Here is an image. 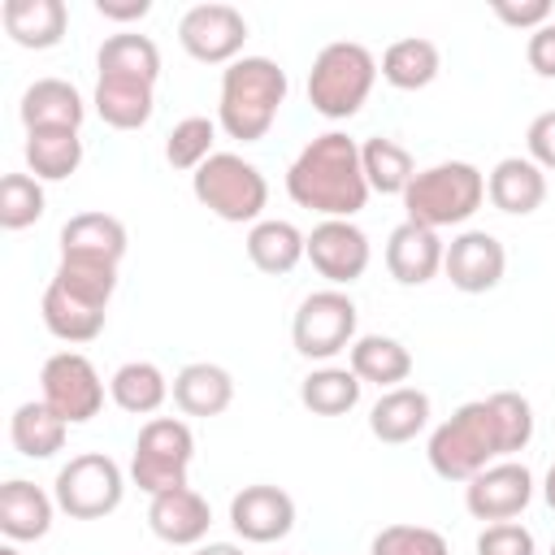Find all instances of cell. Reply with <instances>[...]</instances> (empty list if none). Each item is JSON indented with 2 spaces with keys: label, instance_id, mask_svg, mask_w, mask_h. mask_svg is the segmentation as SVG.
Masks as SVG:
<instances>
[{
  "label": "cell",
  "instance_id": "6da1fadb",
  "mask_svg": "<svg viewBox=\"0 0 555 555\" xmlns=\"http://www.w3.org/2000/svg\"><path fill=\"white\" fill-rule=\"evenodd\" d=\"M533 442V408L516 390H494L486 399L460 403L429 434V468L442 481H468L503 455H516Z\"/></svg>",
  "mask_w": 555,
  "mask_h": 555
},
{
  "label": "cell",
  "instance_id": "7a4b0ae2",
  "mask_svg": "<svg viewBox=\"0 0 555 555\" xmlns=\"http://www.w3.org/2000/svg\"><path fill=\"white\" fill-rule=\"evenodd\" d=\"M286 195L321 212V221H351L369 204V178L360 165V143L343 130H325L286 169Z\"/></svg>",
  "mask_w": 555,
  "mask_h": 555
},
{
  "label": "cell",
  "instance_id": "3957f363",
  "mask_svg": "<svg viewBox=\"0 0 555 555\" xmlns=\"http://www.w3.org/2000/svg\"><path fill=\"white\" fill-rule=\"evenodd\" d=\"M286 69L269 56H238L221 69V95H217V126L238 143H260L269 126L278 121V108L286 104Z\"/></svg>",
  "mask_w": 555,
  "mask_h": 555
},
{
  "label": "cell",
  "instance_id": "277c9868",
  "mask_svg": "<svg viewBox=\"0 0 555 555\" xmlns=\"http://www.w3.org/2000/svg\"><path fill=\"white\" fill-rule=\"evenodd\" d=\"M481 199H486V173L468 160H438L429 169H416V178L403 191L408 221L429 230L464 225L481 208Z\"/></svg>",
  "mask_w": 555,
  "mask_h": 555
},
{
  "label": "cell",
  "instance_id": "5b68a950",
  "mask_svg": "<svg viewBox=\"0 0 555 555\" xmlns=\"http://www.w3.org/2000/svg\"><path fill=\"white\" fill-rule=\"evenodd\" d=\"M373 82H377V56L356 39H334L317 52L308 69V104L330 121H347L364 108Z\"/></svg>",
  "mask_w": 555,
  "mask_h": 555
},
{
  "label": "cell",
  "instance_id": "8992f818",
  "mask_svg": "<svg viewBox=\"0 0 555 555\" xmlns=\"http://www.w3.org/2000/svg\"><path fill=\"white\" fill-rule=\"evenodd\" d=\"M191 191H195V199L212 212V217H221V221H230V225H256L260 221V212H264V204H269V182H264V173L251 165V160H243L238 152H212L195 173H191Z\"/></svg>",
  "mask_w": 555,
  "mask_h": 555
},
{
  "label": "cell",
  "instance_id": "52a82bcc",
  "mask_svg": "<svg viewBox=\"0 0 555 555\" xmlns=\"http://www.w3.org/2000/svg\"><path fill=\"white\" fill-rule=\"evenodd\" d=\"M191 460H195V434H191V425L178 421V416H152L139 429V438H134L130 481L147 499L152 494H165V490H178V486H186Z\"/></svg>",
  "mask_w": 555,
  "mask_h": 555
},
{
  "label": "cell",
  "instance_id": "ba28073f",
  "mask_svg": "<svg viewBox=\"0 0 555 555\" xmlns=\"http://www.w3.org/2000/svg\"><path fill=\"white\" fill-rule=\"evenodd\" d=\"M356 325H360V308L347 291L325 286L299 299L295 321H291V343L304 360H334L338 351H351L356 343Z\"/></svg>",
  "mask_w": 555,
  "mask_h": 555
},
{
  "label": "cell",
  "instance_id": "9c48e42d",
  "mask_svg": "<svg viewBox=\"0 0 555 555\" xmlns=\"http://www.w3.org/2000/svg\"><path fill=\"white\" fill-rule=\"evenodd\" d=\"M52 499L74 520H100V516H108V512L121 507V499H126V473H121V464L113 455L82 451L69 464H61V473L52 481Z\"/></svg>",
  "mask_w": 555,
  "mask_h": 555
},
{
  "label": "cell",
  "instance_id": "30bf717a",
  "mask_svg": "<svg viewBox=\"0 0 555 555\" xmlns=\"http://www.w3.org/2000/svg\"><path fill=\"white\" fill-rule=\"evenodd\" d=\"M39 399L65 421L82 425L104 408V382L82 351H56L39 369Z\"/></svg>",
  "mask_w": 555,
  "mask_h": 555
},
{
  "label": "cell",
  "instance_id": "8fae6325",
  "mask_svg": "<svg viewBox=\"0 0 555 555\" xmlns=\"http://www.w3.org/2000/svg\"><path fill=\"white\" fill-rule=\"evenodd\" d=\"M178 43L186 56H195L204 65H234L247 43V17L221 0L191 4L178 17Z\"/></svg>",
  "mask_w": 555,
  "mask_h": 555
},
{
  "label": "cell",
  "instance_id": "7c38bea8",
  "mask_svg": "<svg viewBox=\"0 0 555 555\" xmlns=\"http://www.w3.org/2000/svg\"><path fill=\"white\" fill-rule=\"evenodd\" d=\"M529 499H533V473L520 460H494L490 468H481L477 477L464 481V507H468V516L490 520V525L520 516L529 507Z\"/></svg>",
  "mask_w": 555,
  "mask_h": 555
},
{
  "label": "cell",
  "instance_id": "4fadbf2b",
  "mask_svg": "<svg viewBox=\"0 0 555 555\" xmlns=\"http://www.w3.org/2000/svg\"><path fill=\"white\" fill-rule=\"evenodd\" d=\"M330 286H351L364 278L369 260H373V247H369V234L356 225V221H317L312 234H308V256H304Z\"/></svg>",
  "mask_w": 555,
  "mask_h": 555
},
{
  "label": "cell",
  "instance_id": "5bb4252c",
  "mask_svg": "<svg viewBox=\"0 0 555 555\" xmlns=\"http://www.w3.org/2000/svg\"><path fill=\"white\" fill-rule=\"evenodd\" d=\"M442 273L455 291L464 295H486L503 282L507 273V251L503 243L490 234V230H460L451 243H447V256H442Z\"/></svg>",
  "mask_w": 555,
  "mask_h": 555
},
{
  "label": "cell",
  "instance_id": "9a60e30c",
  "mask_svg": "<svg viewBox=\"0 0 555 555\" xmlns=\"http://www.w3.org/2000/svg\"><path fill=\"white\" fill-rule=\"evenodd\" d=\"M230 525L243 542H256V546L282 542L295 529V499L282 486H269V481L243 486L230 499Z\"/></svg>",
  "mask_w": 555,
  "mask_h": 555
},
{
  "label": "cell",
  "instance_id": "2e32d148",
  "mask_svg": "<svg viewBox=\"0 0 555 555\" xmlns=\"http://www.w3.org/2000/svg\"><path fill=\"white\" fill-rule=\"evenodd\" d=\"M447 256V243L438 238V230L416 225V221H399L386 238V269L399 286H425L438 278Z\"/></svg>",
  "mask_w": 555,
  "mask_h": 555
},
{
  "label": "cell",
  "instance_id": "e0dca14e",
  "mask_svg": "<svg viewBox=\"0 0 555 555\" xmlns=\"http://www.w3.org/2000/svg\"><path fill=\"white\" fill-rule=\"evenodd\" d=\"M147 525L160 542L169 546H199L208 538V525H212V507L199 490L191 486H178V490H165V494H152L147 503Z\"/></svg>",
  "mask_w": 555,
  "mask_h": 555
},
{
  "label": "cell",
  "instance_id": "ac0fdd59",
  "mask_svg": "<svg viewBox=\"0 0 555 555\" xmlns=\"http://www.w3.org/2000/svg\"><path fill=\"white\" fill-rule=\"evenodd\" d=\"M91 104H95L104 126H113V130H143L152 121V113H156V82L121 78V74H100Z\"/></svg>",
  "mask_w": 555,
  "mask_h": 555
},
{
  "label": "cell",
  "instance_id": "d6986e66",
  "mask_svg": "<svg viewBox=\"0 0 555 555\" xmlns=\"http://www.w3.org/2000/svg\"><path fill=\"white\" fill-rule=\"evenodd\" d=\"M486 199L507 217H529L546 199V173L529 156H503L486 173Z\"/></svg>",
  "mask_w": 555,
  "mask_h": 555
},
{
  "label": "cell",
  "instance_id": "ffe728a7",
  "mask_svg": "<svg viewBox=\"0 0 555 555\" xmlns=\"http://www.w3.org/2000/svg\"><path fill=\"white\" fill-rule=\"evenodd\" d=\"M52 512H56V499L35 481L9 477L0 486V533L9 542H39L52 529Z\"/></svg>",
  "mask_w": 555,
  "mask_h": 555
},
{
  "label": "cell",
  "instance_id": "44dd1931",
  "mask_svg": "<svg viewBox=\"0 0 555 555\" xmlns=\"http://www.w3.org/2000/svg\"><path fill=\"white\" fill-rule=\"evenodd\" d=\"M173 403L186 416H221L234 403V377L230 369L212 364V360H191L173 373Z\"/></svg>",
  "mask_w": 555,
  "mask_h": 555
},
{
  "label": "cell",
  "instance_id": "7402d4cb",
  "mask_svg": "<svg viewBox=\"0 0 555 555\" xmlns=\"http://www.w3.org/2000/svg\"><path fill=\"white\" fill-rule=\"evenodd\" d=\"M429 425V395L421 386H395L382 390L377 403L369 408V434L386 447L412 442L421 429Z\"/></svg>",
  "mask_w": 555,
  "mask_h": 555
},
{
  "label": "cell",
  "instance_id": "603a6c76",
  "mask_svg": "<svg viewBox=\"0 0 555 555\" xmlns=\"http://www.w3.org/2000/svg\"><path fill=\"white\" fill-rule=\"evenodd\" d=\"M0 22H4L13 43L43 52V48H56L65 39L69 9H65V0H4Z\"/></svg>",
  "mask_w": 555,
  "mask_h": 555
},
{
  "label": "cell",
  "instance_id": "cb8c5ba5",
  "mask_svg": "<svg viewBox=\"0 0 555 555\" xmlns=\"http://www.w3.org/2000/svg\"><path fill=\"white\" fill-rule=\"evenodd\" d=\"M22 126L26 130H39V126H65V130H78L82 117H87V100L74 82L65 78H35L26 91H22Z\"/></svg>",
  "mask_w": 555,
  "mask_h": 555
},
{
  "label": "cell",
  "instance_id": "d4e9b609",
  "mask_svg": "<svg viewBox=\"0 0 555 555\" xmlns=\"http://www.w3.org/2000/svg\"><path fill=\"white\" fill-rule=\"evenodd\" d=\"M61 256H82V260H104L121 264L126 256V225L113 212H78L61 225Z\"/></svg>",
  "mask_w": 555,
  "mask_h": 555
},
{
  "label": "cell",
  "instance_id": "484cf974",
  "mask_svg": "<svg viewBox=\"0 0 555 555\" xmlns=\"http://www.w3.org/2000/svg\"><path fill=\"white\" fill-rule=\"evenodd\" d=\"M247 260L269 273V278H282L291 273L304 256H308V234L295 225V221H282V217H260L251 230H247Z\"/></svg>",
  "mask_w": 555,
  "mask_h": 555
},
{
  "label": "cell",
  "instance_id": "4316f807",
  "mask_svg": "<svg viewBox=\"0 0 555 555\" xmlns=\"http://www.w3.org/2000/svg\"><path fill=\"white\" fill-rule=\"evenodd\" d=\"M347 369L360 377V382H373L382 390H395L399 382L412 377V351L390 338V334H360L347 351Z\"/></svg>",
  "mask_w": 555,
  "mask_h": 555
},
{
  "label": "cell",
  "instance_id": "83f0119b",
  "mask_svg": "<svg viewBox=\"0 0 555 555\" xmlns=\"http://www.w3.org/2000/svg\"><path fill=\"white\" fill-rule=\"evenodd\" d=\"M39 312H43L48 334L61 338V343H91V338H100L104 317H108V308H95V304L69 295L61 282H48V286H43Z\"/></svg>",
  "mask_w": 555,
  "mask_h": 555
},
{
  "label": "cell",
  "instance_id": "f1b7e54d",
  "mask_svg": "<svg viewBox=\"0 0 555 555\" xmlns=\"http://www.w3.org/2000/svg\"><path fill=\"white\" fill-rule=\"evenodd\" d=\"M22 152L39 182H65L82 165V134L65 126H39V130H26Z\"/></svg>",
  "mask_w": 555,
  "mask_h": 555
},
{
  "label": "cell",
  "instance_id": "f546056e",
  "mask_svg": "<svg viewBox=\"0 0 555 555\" xmlns=\"http://www.w3.org/2000/svg\"><path fill=\"white\" fill-rule=\"evenodd\" d=\"M65 434H69V425H65L43 399H26V403H17L13 416H9L13 451L26 455V460H52V455L65 447Z\"/></svg>",
  "mask_w": 555,
  "mask_h": 555
},
{
  "label": "cell",
  "instance_id": "4dcf8cb0",
  "mask_svg": "<svg viewBox=\"0 0 555 555\" xmlns=\"http://www.w3.org/2000/svg\"><path fill=\"white\" fill-rule=\"evenodd\" d=\"M442 69V56H438V43L434 39H421V35H408V39H395L382 61H377V74L395 87V91H421L438 78Z\"/></svg>",
  "mask_w": 555,
  "mask_h": 555
},
{
  "label": "cell",
  "instance_id": "1f68e13d",
  "mask_svg": "<svg viewBox=\"0 0 555 555\" xmlns=\"http://www.w3.org/2000/svg\"><path fill=\"white\" fill-rule=\"evenodd\" d=\"M169 377L152 364V360H126L113 377H108V395H113V403L121 408V412H130V416H152V412H160V403L169 399Z\"/></svg>",
  "mask_w": 555,
  "mask_h": 555
},
{
  "label": "cell",
  "instance_id": "d6a6232c",
  "mask_svg": "<svg viewBox=\"0 0 555 555\" xmlns=\"http://www.w3.org/2000/svg\"><path fill=\"white\" fill-rule=\"evenodd\" d=\"M360 165H364L369 191H377V195H399L403 199L408 182L416 178L412 152L399 139H386V134H373V139L360 143Z\"/></svg>",
  "mask_w": 555,
  "mask_h": 555
},
{
  "label": "cell",
  "instance_id": "836d02e7",
  "mask_svg": "<svg viewBox=\"0 0 555 555\" xmlns=\"http://www.w3.org/2000/svg\"><path fill=\"white\" fill-rule=\"evenodd\" d=\"M95 69L100 74H121V78L156 82L160 78V48L147 35H139V30H121V35H108L100 43Z\"/></svg>",
  "mask_w": 555,
  "mask_h": 555
},
{
  "label": "cell",
  "instance_id": "e575fe53",
  "mask_svg": "<svg viewBox=\"0 0 555 555\" xmlns=\"http://www.w3.org/2000/svg\"><path fill=\"white\" fill-rule=\"evenodd\" d=\"M360 390H364V382L351 369L321 364L299 382V403L308 412H317V416H343V412H351L360 403Z\"/></svg>",
  "mask_w": 555,
  "mask_h": 555
},
{
  "label": "cell",
  "instance_id": "d590c367",
  "mask_svg": "<svg viewBox=\"0 0 555 555\" xmlns=\"http://www.w3.org/2000/svg\"><path fill=\"white\" fill-rule=\"evenodd\" d=\"M52 282H61L69 295H78V299H87L95 308H108V299L117 291V264L82 260V256H61Z\"/></svg>",
  "mask_w": 555,
  "mask_h": 555
},
{
  "label": "cell",
  "instance_id": "8d00e7d4",
  "mask_svg": "<svg viewBox=\"0 0 555 555\" xmlns=\"http://www.w3.org/2000/svg\"><path fill=\"white\" fill-rule=\"evenodd\" d=\"M212 143H217V121L212 117H182L169 139H165V160L173 169H186L195 173L208 156H212Z\"/></svg>",
  "mask_w": 555,
  "mask_h": 555
},
{
  "label": "cell",
  "instance_id": "74e56055",
  "mask_svg": "<svg viewBox=\"0 0 555 555\" xmlns=\"http://www.w3.org/2000/svg\"><path fill=\"white\" fill-rule=\"evenodd\" d=\"M43 182L35 173H4L0 178V225L26 230L43 217Z\"/></svg>",
  "mask_w": 555,
  "mask_h": 555
},
{
  "label": "cell",
  "instance_id": "f35d334b",
  "mask_svg": "<svg viewBox=\"0 0 555 555\" xmlns=\"http://www.w3.org/2000/svg\"><path fill=\"white\" fill-rule=\"evenodd\" d=\"M369 555H451V546L429 525H386L373 533Z\"/></svg>",
  "mask_w": 555,
  "mask_h": 555
},
{
  "label": "cell",
  "instance_id": "ab89813d",
  "mask_svg": "<svg viewBox=\"0 0 555 555\" xmlns=\"http://www.w3.org/2000/svg\"><path fill=\"white\" fill-rule=\"evenodd\" d=\"M477 555H538V542L525 525L499 520V525H486L477 533Z\"/></svg>",
  "mask_w": 555,
  "mask_h": 555
},
{
  "label": "cell",
  "instance_id": "60d3db41",
  "mask_svg": "<svg viewBox=\"0 0 555 555\" xmlns=\"http://www.w3.org/2000/svg\"><path fill=\"white\" fill-rule=\"evenodd\" d=\"M525 147H529V160H533L542 173L555 169V108H546V113H538V117L529 121Z\"/></svg>",
  "mask_w": 555,
  "mask_h": 555
},
{
  "label": "cell",
  "instance_id": "b9f144b4",
  "mask_svg": "<svg viewBox=\"0 0 555 555\" xmlns=\"http://www.w3.org/2000/svg\"><path fill=\"white\" fill-rule=\"evenodd\" d=\"M490 9H494L499 22H507V26H516V30H529V35L551 22V0H525V4H516V0H494Z\"/></svg>",
  "mask_w": 555,
  "mask_h": 555
},
{
  "label": "cell",
  "instance_id": "7bdbcfd3",
  "mask_svg": "<svg viewBox=\"0 0 555 555\" xmlns=\"http://www.w3.org/2000/svg\"><path fill=\"white\" fill-rule=\"evenodd\" d=\"M525 61H529V69H533L538 78H555V22H546V26H538V30L529 35Z\"/></svg>",
  "mask_w": 555,
  "mask_h": 555
},
{
  "label": "cell",
  "instance_id": "ee69618b",
  "mask_svg": "<svg viewBox=\"0 0 555 555\" xmlns=\"http://www.w3.org/2000/svg\"><path fill=\"white\" fill-rule=\"evenodd\" d=\"M95 13L108 22H139L152 13V0H95Z\"/></svg>",
  "mask_w": 555,
  "mask_h": 555
},
{
  "label": "cell",
  "instance_id": "f6af8a7d",
  "mask_svg": "<svg viewBox=\"0 0 555 555\" xmlns=\"http://www.w3.org/2000/svg\"><path fill=\"white\" fill-rule=\"evenodd\" d=\"M195 555H243V546H234V542H199Z\"/></svg>",
  "mask_w": 555,
  "mask_h": 555
},
{
  "label": "cell",
  "instance_id": "bcb514c9",
  "mask_svg": "<svg viewBox=\"0 0 555 555\" xmlns=\"http://www.w3.org/2000/svg\"><path fill=\"white\" fill-rule=\"evenodd\" d=\"M542 499H546V507L555 512V460H551V468H546V481H542Z\"/></svg>",
  "mask_w": 555,
  "mask_h": 555
},
{
  "label": "cell",
  "instance_id": "7dc6e473",
  "mask_svg": "<svg viewBox=\"0 0 555 555\" xmlns=\"http://www.w3.org/2000/svg\"><path fill=\"white\" fill-rule=\"evenodd\" d=\"M0 555H22V551H17L13 542H4V546H0Z\"/></svg>",
  "mask_w": 555,
  "mask_h": 555
},
{
  "label": "cell",
  "instance_id": "c3c4849f",
  "mask_svg": "<svg viewBox=\"0 0 555 555\" xmlns=\"http://www.w3.org/2000/svg\"><path fill=\"white\" fill-rule=\"evenodd\" d=\"M551 555H555V542H551Z\"/></svg>",
  "mask_w": 555,
  "mask_h": 555
}]
</instances>
